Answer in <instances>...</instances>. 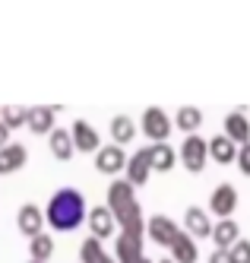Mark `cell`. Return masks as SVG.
<instances>
[{
    "mask_svg": "<svg viewBox=\"0 0 250 263\" xmlns=\"http://www.w3.org/2000/svg\"><path fill=\"white\" fill-rule=\"evenodd\" d=\"M133 191H137V187H133L127 178L111 181V187H108V210L114 213V219H118L121 232L143 238L146 222H149V219H143V210H140L137 194H133Z\"/></svg>",
    "mask_w": 250,
    "mask_h": 263,
    "instance_id": "obj_1",
    "label": "cell"
},
{
    "mask_svg": "<svg viewBox=\"0 0 250 263\" xmlns=\"http://www.w3.org/2000/svg\"><path fill=\"white\" fill-rule=\"evenodd\" d=\"M45 219L51 222L54 232H73L76 225H83V222L89 219L86 197L76 191V187H61V191H57V194L48 200Z\"/></svg>",
    "mask_w": 250,
    "mask_h": 263,
    "instance_id": "obj_2",
    "label": "cell"
},
{
    "mask_svg": "<svg viewBox=\"0 0 250 263\" xmlns=\"http://www.w3.org/2000/svg\"><path fill=\"white\" fill-rule=\"evenodd\" d=\"M206 159H209V140L190 134L181 143V162H184V168H187V172H194V175H200L203 168H206Z\"/></svg>",
    "mask_w": 250,
    "mask_h": 263,
    "instance_id": "obj_3",
    "label": "cell"
},
{
    "mask_svg": "<svg viewBox=\"0 0 250 263\" xmlns=\"http://www.w3.org/2000/svg\"><path fill=\"white\" fill-rule=\"evenodd\" d=\"M171 127H175V121H171L162 108H146L143 111V134L152 140V143H165L168 140V134H171Z\"/></svg>",
    "mask_w": 250,
    "mask_h": 263,
    "instance_id": "obj_4",
    "label": "cell"
},
{
    "mask_svg": "<svg viewBox=\"0 0 250 263\" xmlns=\"http://www.w3.org/2000/svg\"><path fill=\"white\" fill-rule=\"evenodd\" d=\"M149 172H152V153H149V146H143L127 159V181L133 187H140L149 181Z\"/></svg>",
    "mask_w": 250,
    "mask_h": 263,
    "instance_id": "obj_5",
    "label": "cell"
},
{
    "mask_svg": "<svg viewBox=\"0 0 250 263\" xmlns=\"http://www.w3.org/2000/svg\"><path fill=\"white\" fill-rule=\"evenodd\" d=\"M45 222H48V219H45V213L38 210L35 203H26L23 210H19V216H16V225H19V232H23L29 241H32V238H38V235L45 232Z\"/></svg>",
    "mask_w": 250,
    "mask_h": 263,
    "instance_id": "obj_6",
    "label": "cell"
},
{
    "mask_svg": "<svg viewBox=\"0 0 250 263\" xmlns=\"http://www.w3.org/2000/svg\"><path fill=\"white\" fill-rule=\"evenodd\" d=\"M95 168H99L102 175H118L127 168V156H124V149L114 143V146H102L99 153H95Z\"/></svg>",
    "mask_w": 250,
    "mask_h": 263,
    "instance_id": "obj_7",
    "label": "cell"
},
{
    "mask_svg": "<svg viewBox=\"0 0 250 263\" xmlns=\"http://www.w3.org/2000/svg\"><path fill=\"white\" fill-rule=\"evenodd\" d=\"M146 232L152 235V241L156 244H162V248H171V241L178 238V222L171 219V216H152L149 222H146Z\"/></svg>",
    "mask_w": 250,
    "mask_h": 263,
    "instance_id": "obj_8",
    "label": "cell"
},
{
    "mask_svg": "<svg viewBox=\"0 0 250 263\" xmlns=\"http://www.w3.org/2000/svg\"><path fill=\"white\" fill-rule=\"evenodd\" d=\"M86 222H89V229H92V238H99V241L111 238L114 229H118V219H114V213L108 210V206H95V210H89Z\"/></svg>",
    "mask_w": 250,
    "mask_h": 263,
    "instance_id": "obj_9",
    "label": "cell"
},
{
    "mask_svg": "<svg viewBox=\"0 0 250 263\" xmlns=\"http://www.w3.org/2000/svg\"><path fill=\"white\" fill-rule=\"evenodd\" d=\"M184 229L187 235H194V238H213V219H209V213L203 210V206H190V210L184 213Z\"/></svg>",
    "mask_w": 250,
    "mask_h": 263,
    "instance_id": "obj_10",
    "label": "cell"
},
{
    "mask_svg": "<svg viewBox=\"0 0 250 263\" xmlns=\"http://www.w3.org/2000/svg\"><path fill=\"white\" fill-rule=\"evenodd\" d=\"M235 206H238V191L232 184H219L213 191V200H209V210H213L219 219H232Z\"/></svg>",
    "mask_w": 250,
    "mask_h": 263,
    "instance_id": "obj_11",
    "label": "cell"
},
{
    "mask_svg": "<svg viewBox=\"0 0 250 263\" xmlns=\"http://www.w3.org/2000/svg\"><path fill=\"white\" fill-rule=\"evenodd\" d=\"M140 257H146L143 254V238L127 235V232H121L118 238H114V260H118V263H133Z\"/></svg>",
    "mask_w": 250,
    "mask_h": 263,
    "instance_id": "obj_12",
    "label": "cell"
},
{
    "mask_svg": "<svg viewBox=\"0 0 250 263\" xmlns=\"http://www.w3.org/2000/svg\"><path fill=\"white\" fill-rule=\"evenodd\" d=\"M70 134H73V143H76L80 153H99L102 149V140H99V134H95V127L89 121H73Z\"/></svg>",
    "mask_w": 250,
    "mask_h": 263,
    "instance_id": "obj_13",
    "label": "cell"
},
{
    "mask_svg": "<svg viewBox=\"0 0 250 263\" xmlns=\"http://www.w3.org/2000/svg\"><path fill=\"white\" fill-rule=\"evenodd\" d=\"M168 251H171V260L175 263H197V257H200L194 235H187V232H178V238L171 241Z\"/></svg>",
    "mask_w": 250,
    "mask_h": 263,
    "instance_id": "obj_14",
    "label": "cell"
},
{
    "mask_svg": "<svg viewBox=\"0 0 250 263\" xmlns=\"http://www.w3.org/2000/svg\"><path fill=\"white\" fill-rule=\"evenodd\" d=\"M29 153H26V146L23 143H10L0 149V175H10V172H19V168L26 165Z\"/></svg>",
    "mask_w": 250,
    "mask_h": 263,
    "instance_id": "obj_15",
    "label": "cell"
},
{
    "mask_svg": "<svg viewBox=\"0 0 250 263\" xmlns=\"http://www.w3.org/2000/svg\"><path fill=\"white\" fill-rule=\"evenodd\" d=\"M225 137L235 140V143H250V121L244 111H232V115L225 118Z\"/></svg>",
    "mask_w": 250,
    "mask_h": 263,
    "instance_id": "obj_16",
    "label": "cell"
},
{
    "mask_svg": "<svg viewBox=\"0 0 250 263\" xmlns=\"http://www.w3.org/2000/svg\"><path fill=\"white\" fill-rule=\"evenodd\" d=\"M54 115L57 111L54 108H48V105H35V108H29V130L32 134H51L54 130Z\"/></svg>",
    "mask_w": 250,
    "mask_h": 263,
    "instance_id": "obj_17",
    "label": "cell"
},
{
    "mask_svg": "<svg viewBox=\"0 0 250 263\" xmlns=\"http://www.w3.org/2000/svg\"><path fill=\"white\" fill-rule=\"evenodd\" d=\"M209 159H216L219 165L235 162V159H238V143L228 140L225 134H222V137H213V140H209Z\"/></svg>",
    "mask_w": 250,
    "mask_h": 263,
    "instance_id": "obj_18",
    "label": "cell"
},
{
    "mask_svg": "<svg viewBox=\"0 0 250 263\" xmlns=\"http://www.w3.org/2000/svg\"><path fill=\"white\" fill-rule=\"evenodd\" d=\"M51 156L54 159H61V162H67L70 156H73V149H76V143H73V134L70 130H61V127H54L51 130Z\"/></svg>",
    "mask_w": 250,
    "mask_h": 263,
    "instance_id": "obj_19",
    "label": "cell"
},
{
    "mask_svg": "<svg viewBox=\"0 0 250 263\" xmlns=\"http://www.w3.org/2000/svg\"><path fill=\"white\" fill-rule=\"evenodd\" d=\"M213 241H216V248H235V244L241 241V229H238V222H232V219L216 222V229H213Z\"/></svg>",
    "mask_w": 250,
    "mask_h": 263,
    "instance_id": "obj_20",
    "label": "cell"
},
{
    "mask_svg": "<svg viewBox=\"0 0 250 263\" xmlns=\"http://www.w3.org/2000/svg\"><path fill=\"white\" fill-rule=\"evenodd\" d=\"M149 153H152V172H171V165H175V159H178V153L168 143L149 146Z\"/></svg>",
    "mask_w": 250,
    "mask_h": 263,
    "instance_id": "obj_21",
    "label": "cell"
},
{
    "mask_svg": "<svg viewBox=\"0 0 250 263\" xmlns=\"http://www.w3.org/2000/svg\"><path fill=\"white\" fill-rule=\"evenodd\" d=\"M51 254H54V241H51V235H48V232H42L38 238H32V241H29V257H32V260L48 263V260H51Z\"/></svg>",
    "mask_w": 250,
    "mask_h": 263,
    "instance_id": "obj_22",
    "label": "cell"
},
{
    "mask_svg": "<svg viewBox=\"0 0 250 263\" xmlns=\"http://www.w3.org/2000/svg\"><path fill=\"white\" fill-rule=\"evenodd\" d=\"M203 124V111L200 108H194V105H184V108H178V130H184V134L190 137L194 130Z\"/></svg>",
    "mask_w": 250,
    "mask_h": 263,
    "instance_id": "obj_23",
    "label": "cell"
},
{
    "mask_svg": "<svg viewBox=\"0 0 250 263\" xmlns=\"http://www.w3.org/2000/svg\"><path fill=\"white\" fill-rule=\"evenodd\" d=\"M133 134H137V124H133L127 115H118V118H114L111 121V137H114V143H130L133 140Z\"/></svg>",
    "mask_w": 250,
    "mask_h": 263,
    "instance_id": "obj_24",
    "label": "cell"
},
{
    "mask_svg": "<svg viewBox=\"0 0 250 263\" xmlns=\"http://www.w3.org/2000/svg\"><path fill=\"white\" fill-rule=\"evenodd\" d=\"M0 121H4L10 130L13 127H23V124H29V108H23V105H7L4 115H0Z\"/></svg>",
    "mask_w": 250,
    "mask_h": 263,
    "instance_id": "obj_25",
    "label": "cell"
},
{
    "mask_svg": "<svg viewBox=\"0 0 250 263\" xmlns=\"http://www.w3.org/2000/svg\"><path fill=\"white\" fill-rule=\"evenodd\" d=\"M80 257H83V263H99V260L105 257V251H102V241L89 235V238L83 241V248H80Z\"/></svg>",
    "mask_w": 250,
    "mask_h": 263,
    "instance_id": "obj_26",
    "label": "cell"
},
{
    "mask_svg": "<svg viewBox=\"0 0 250 263\" xmlns=\"http://www.w3.org/2000/svg\"><path fill=\"white\" fill-rule=\"evenodd\" d=\"M228 254H232V263H250V241H238L235 248H228Z\"/></svg>",
    "mask_w": 250,
    "mask_h": 263,
    "instance_id": "obj_27",
    "label": "cell"
},
{
    "mask_svg": "<svg viewBox=\"0 0 250 263\" xmlns=\"http://www.w3.org/2000/svg\"><path fill=\"white\" fill-rule=\"evenodd\" d=\"M238 168H241L244 175H250V143H244L238 149Z\"/></svg>",
    "mask_w": 250,
    "mask_h": 263,
    "instance_id": "obj_28",
    "label": "cell"
},
{
    "mask_svg": "<svg viewBox=\"0 0 250 263\" xmlns=\"http://www.w3.org/2000/svg\"><path fill=\"white\" fill-rule=\"evenodd\" d=\"M209 263H232V254H228V248H216L213 254H209Z\"/></svg>",
    "mask_w": 250,
    "mask_h": 263,
    "instance_id": "obj_29",
    "label": "cell"
},
{
    "mask_svg": "<svg viewBox=\"0 0 250 263\" xmlns=\"http://www.w3.org/2000/svg\"><path fill=\"white\" fill-rule=\"evenodd\" d=\"M4 146H10V127L0 121V149H4Z\"/></svg>",
    "mask_w": 250,
    "mask_h": 263,
    "instance_id": "obj_30",
    "label": "cell"
},
{
    "mask_svg": "<svg viewBox=\"0 0 250 263\" xmlns=\"http://www.w3.org/2000/svg\"><path fill=\"white\" fill-rule=\"evenodd\" d=\"M99 263H118V260H114V257H108V254H105V257H102Z\"/></svg>",
    "mask_w": 250,
    "mask_h": 263,
    "instance_id": "obj_31",
    "label": "cell"
},
{
    "mask_svg": "<svg viewBox=\"0 0 250 263\" xmlns=\"http://www.w3.org/2000/svg\"><path fill=\"white\" fill-rule=\"evenodd\" d=\"M133 263H152V260L149 257H140V260H133Z\"/></svg>",
    "mask_w": 250,
    "mask_h": 263,
    "instance_id": "obj_32",
    "label": "cell"
},
{
    "mask_svg": "<svg viewBox=\"0 0 250 263\" xmlns=\"http://www.w3.org/2000/svg\"><path fill=\"white\" fill-rule=\"evenodd\" d=\"M159 263H175V260H171V257H165V260H159Z\"/></svg>",
    "mask_w": 250,
    "mask_h": 263,
    "instance_id": "obj_33",
    "label": "cell"
},
{
    "mask_svg": "<svg viewBox=\"0 0 250 263\" xmlns=\"http://www.w3.org/2000/svg\"><path fill=\"white\" fill-rule=\"evenodd\" d=\"M29 263H38V260H29Z\"/></svg>",
    "mask_w": 250,
    "mask_h": 263,
    "instance_id": "obj_34",
    "label": "cell"
},
{
    "mask_svg": "<svg viewBox=\"0 0 250 263\" xmlns=\"http://www.w3.org/2000/svg\"><path fill=\"white\" fill-rule=\"evenodd\" d=\"M0 115H4V108H0Z\"/></svg>",
    "mask_w": 250,
    "mask_h": 263,
    "instance_id": "obj_35",
    "label": "cell"
}]
</instances>
